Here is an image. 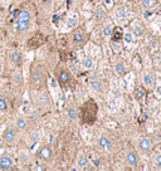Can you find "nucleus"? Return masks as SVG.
I'll list each match as a JSON object with an SVG mask.
<instances>
[{
	"label": "nucleus",
	"instance_id": "obj_1",
	"mask_svg": "<svg viewBox=\"0 0 161 171\" xmlns=\"http://www.w3.org/2000/svg\"><path fill=\"white\" fill-rule=\"evenodd\" d=\"M45 82V72L40 64H35L30 72V83L34 88L39 89Z\"/></svg>",
	"mask_w": 161,
	"mask_h": 171
},
{
	"label": "nucleus",
	"instance_id": "obj_2",
	"mask_svg": "<svg viewBox=\"0 0 161 171\" xmlns=\"http://www.w3.org/2000/svg\"><path fill=\"white\" fill-rule=\"evenodd\" d=\"M82 118L83 122L92 125L97 118V104L93 101H88L82 107Z\"/></svg>",
	"mask_w": 161,
	"mask_h": 171
},
{
	"label": "nucleus",
	"instance_id": "obj_3",
	"mask_svg": "<svg viewBox=\"0 0 161 171\" xmlns=\"http://www.w3.org/2000/svg\"><path fill=\"white\" fill-rule=\"evenodd\" d=\"M125 162L130 166V167H137L140 164V157L139 154L133 150H128L125 154Z\"/></svg>",
	"mask_w": 161,
	"mask_h": 171
},
{
	"label": "nucleus",
	"instance_id": "obj_4",
	"mask_svg": "<svg viewBox=\"0 0 161 171\" xmlns=\"http://www.w3.org/2000/svg\"><path fill=\"white\" fill-rule=\"evenodd\" d=\"M18 134H17V130L14 127H6L4 134H3V141L8 145H11L17 141Z\"/></svg>",
	"mask_w": 161,
	"mask_h": 171
},
{
	"label": "nucleus",
	"instance_id": "obj_5",
	"mask_svg": "<svg viewBox=\"0 0 161 171\" xmlns=\"http://www.w3.org/2000/svg\"><path fill=\"white\" fill-rule=\"evenodd\" d=\"M137 146H139V150L143 154H149L151 152L152 150V142L149 137H141L139 140V143H137Z\"/></svg>",
	"mask_w": 161,
	"mask_h": 171
},
{
	"label": "nucleus",
	"instance_id": "obj_6",
	"mask_svg": "<svg viewBox=\"0 0 161 171\" xmlns=\"http://www.w3.org/2000/svg\"><path fill=\"white\" fill-rule=\"evenodd\" d=\"M14 166V161L9 155L0 156V171H10Z\"/></svg>",
	"mask_w": 161,
	"mask_h": 171
},
{
	"label": "nucleus",
	"instance_id": "obj_7",
	"mask_svg": "<svg viewBox=\"0 0 161 171\" xmlns=\"http://www.w3.org/2000/svg\"><path fill=\"white\" fill-rule=\"evenodd\" d=\"M38 157L43 161H49L53 157V150L49 145H44V146L40 147L39 152H38Z\"/></svg>",
	"mask_w": 161,
	"mask_h": 171
},
{
	"label": "nucleus",
	"instance_id": "obj_8",
	"mask_svg": "<svg viewBox=\"0 0 161 171\" xmlns=\"http://www.w3.org/2000/svg\"><path fill=\"white\" fill-rule=\"evenodd\" d=\"M69 81H71L69 71L65 69V68L59 69V72H58V82H59V84L64 87V86H67V84L69 83Z\"/></svg>",
	"mask_w": 161,
	"mask_h": 171
},
{
	"label": "nucleus",
	"instance_id": "obj_9",
	"mask_svg": "<svg viewBox=\"0 0 161 171\" xmlns=\"http://www.w3.org/2000/svg\"><path fill=\"white\" fill-rule=\"evenodd\" d=\"M97 142H98V146L101 149H103L104 151H110L111 147H112V143H111L110 138L106 137V136H100L98 140H97Z\"/></svg>",
	"mask_w": 161,
	"mask_h": 171
},
{
	"label": "nucleus",
	"instance_id": "obj_10",
	"mask_svg": "<svg viewBox=\"0 0 161 171\" xmlns=\"http://www.w3.org/2000/svg\"><path fill=\"white\" fill-rule=\"evenodd\" d=\"M78 21H79V18L76 13H71L67 18V28L68 29H72V28H76L78 25Z\"/></svg>",
	"mask_w": 161,
	"mask_h": 171
},
{
	"label": "nucleus",
	"instance_id": "obj_11",
	"mask_svg": "<svg viewBox=\"0 0 161 171\" xmlns=\"http://www.w3.org/2000/svg\"><path fill=\"white\" fill-rule=\"evenodd\" d=\"M89 165V159H88V156L84 155V154H78L77 156V166L80 167V169H84Z\"/></svg>",
	"mask_w": 161,
	"mask_h": 171
},
{
	"label": "nucleus",
	"instance_id": "obj_12",
	"mask_svg": "<svg viewBox=\"0 0 161 171\" xmlns=\"http://www.w3.org/2000/svg\"><path fill=\"white\" fill-rule=\"evenodd\" d=\"M142 83L145 87L147 88H150L154 86V77L150 72H143L142 73Z\"/></svg>",
	"mask_w": 161,
	"mask_h": 171
},
{
	"label": "nucleus",
	"instance_id": "obj_13",
	"mask_svg": "<svg viewBox=\"0 0 161 171\" xmlns=\"http://www.w3.org/2000/svg\"><path fill=\"white\" fill-rule=\"evenodd\" d=\"M10 62L14 64V65H19L23 62L22 54L19 53V52H13V53L10 54Z\"/></svg>",
	"mask_w": 161,
	"mask_h": 171
},
{
	"label": "nucleus",
	"instance_id": "obj_14",
	"mask_svg": "<svg viewBox=\"0 0 161 171\" xmlns=\"http://www.w3.org/2000/svg\"><path fill=\"white\" fill-rule=\"evenodd\" d=\"M28 28H29V20H20V19H18V21H17V30L19 33L25 32Z\"/></svg>",
	"mask_w": 161,
	"mask_h": 171
},
{
	"label": "nucleus",
	"instance_id": "obj_15",
	"mask_svg": "<svg viewBox=\"0 0 161 171\" xmlns=\"http://www.w3.org/2000/svg\"><path fill=\"white\" fill-rule=\"evenodd\" d=\"M38 104L39 106H45V104H49V96L45 93V92H43V93H40L39 97H38Z\"/></svg>",
	"mask_w": 161,
	"mask_h": 171
},
{
	"label": "nucleus",
	"instance_id": "obj_16",
	"mask_svg": "<svg viewBox=\"0 0 161 171\" xmlns=\"http://www.w3.org/2000/svg\"><path fill=\"white\" fill-rule=\"evenodd\" d=\"M89 88L95 92H101L102 91V83L98 80H91L89 82Z\"/></svg>",
	"mask_w": 161,
	"mask_h": 171
},
{
	"label": "nucleus",
	"instance_id": "obj_17",
	"mask_svg": "<svg viewBox=\"0 0 161 171\" xmlns=\"http://www.w3.org/2000/svg\"><path fill=\"white\" fill-rule=\"evenodd\" d=\"M15 126L18 130H25L26 126H28V122H26V120L24 117H18L15 120Z\"/></svg>",
	"mask_w": 161,
	"mask_h": 171
},
{
	"label": "nucleus",
	"instance_id": "obj_18",
	"mask_svg": "<svg viewBox=\"0 0 161 171\" xmlns=\"http://www.w3.org/2000/svg\"><path fill=\"white\" fill-rule=\"evenodd\" d=\"M39 141V132L38 131H32V132L28 135V142L30 145H35Z\"/></svg>",
	"mask_w": 161,
	"mask_h": 171
},
{
	"label": "nucleus",
	"instance_id": "obj_19",
	"mask_svg": "<svg viewBox=\"0 0 161 171\" xmlns=\"http://www.w3.org/2000/svg\"><path fill=\"white\" fill-rule=\"evenodd\" d=\"M19 161L23 164V165H28L30 162V156L28 152H25V151H22L19 154Z\"/></svg>",
	"mask_w": 161,
	"mask_h": 171
},
{
	"label": "nucleus",
	"instance_id": "obj_20",
	"mask_svg": "<svg viewBox=\"0 0 161 171\" xmlns=\"http://www.w3.org/2000/svg\"><path fill=\"white\" fill-rule=\"evenodd\" d=\"M115 72H116V74H118V76H124V74L126 73V67H125V64L121 63V62L116 63V64H115Z\"/></svg>",
	"mask_w": 161,
	"mask_h": 171
},
{
	"label": "nucleus",
	"instance_id": "obj_21",
	"mask_svg": "<svg viewBox=\"0 0 161 171\" xmlns=\"http://www.w3.org/2000/svg\"><path fill=\"white\" fill-rule=\"evenodd\" d=\"M82 64H83V68L84 69H92L93 67H95V60H93L91 57H86L84 59H83V62H82Z\"/></svg>",
	"mask_w": 161,
	"mask_h": 171
},
{
	"label": "nucleus",
	"instance_id": "obj_22",
	"mask_svg": "<svg viewBox=\"0 0 161 171\" xmlns=\"http://www.w3.org/2000/svg\"><path fill=\"white\" fill-rule=\"evenodd\" d=\"M132 35L136 37V38H140L143 35V29L140 27L139 24H133V28H132Z\"/></svg>",
	"mask_w": 161,
	"mask_h": 171
},
{
	"label": "nucleus",
	"instance_id": "obj_23",
	"mask_svg": "<svg viewBox=\"0 0 161 171\" xmlns=\"http://www.w3.org/2000/svg\"><path fill=\"white\" fill-rule=\"evenodd\" d=\"M133 96H135L136 101L141 102V101L145 98V92H143V89H142V88H136V89H135V92H133Z\"/></svg>",
	"mask_w": 161,
	"mask_h": 171
},
{
	"label": "nucleus",
	"instance_id": "obj_24",
	"mask_svg": "<svg viewBox=\"0 0 161 171\" xmlns=\"http://www.w3.org/2000/svg\"><path fill=\"white\" fill-rule=\"evenodd\" d=\"M73 42L76 44H80L83 42V34L80 33V32H76L74 35H73Z\"/></svg>",
	"mask_w": 161,
	"mask_h": 171
},
{
	"label": "nucleus",
	"instance_id": "obj_25",
	"mask_svg": "<svg viewBox=\"0 0 161 171\" xmlns=\"http://www.w3.org/2000/svg\"><path fill=\"white\" fill-rule=\"evenodd\" d=\"M18 19H20V20H30V14H29V11L22 10V11L19 13V15H18Z\"/></svg>",
	"mask_w": 161,
	"mask_h": 171
},
{
	"label": "nucleus",
	"instance_id": "obj_26",
	"mask_svg": "<svg viewBox=\"0 0 161 171\" xmlns=\"http://www.w3.org/2000/svg\"><path fill=\"white\" fill-rule=\"evenodd\" d=\"M112 32H113V28L111 27L110 24H106L103 27V35L104 37H111L112 35Z\"/></svg>",
	"mask_w": 161,
	"mask_h": 171
},
{
	"label": "nucleus",
	"instance_id": "obj_27",
	"mask_svg": "<svg viewBox=\"0 0 161 171\" xmlns=\"http://www.w3.org/2000/svg\"><path fill=\"white\" fill-rule=\"evenodd\" d=\"M13 81H14V83L17 84H20L23 82V76L20 72H15L14 74H13Z\"/></svg>",
	"mask_w": 161,
	"mask_h": 171
},
{
	"label": "nucleus",
	"instance_id": "obj_28",
	"mask_svg": "<svg viewBox=\"0 0 161 171\" xmlns=\"http://www.w3.org/2000/svg\"><path fill=\"white\" fill-rule=\"evenodd\" d=\"M124 41H125L126 44H131L133 42V35H132V33H125L124 34Z\"/></svg>",
	"mask_w": 161,
	"mask_h": 171
},
{
	"label": "nucleus",
	"instance_id": "obj_29",
	"mask_svg": "<svg viewBox=\"0 0 161 171\" xmlns=\"http://www.w3.org/2000/svg\"><path fill=\"white\" fill-rule=\"evenodd\" d=\"M8 110V102L5 98H0V112H5Z\"/></svg>",
	"mask_w": 161,
	"mask_h": 171
},
{
	"label": "nucleus",
	"instance_id": "obj_30",
	"mask_svg": "<svg viewBox=\"0 0 161 171\" xmlns=\"http://www.w3.org/2000/svg\"><path fill=\"white\" fill-rule=\"evenodd\" d=\"M68 117L71 118V120H77V117H78V113H77V111H76V108H69L68 110Z\"/></svg>",
	"mask_w": 161,
	"mask_h": 171
},
{
	"label": "nucleus",
	"instance_id": "obj_31",
	"mask_svg": "<svg viewBox=\"0 0 161 171\" xmlns=\"http://www.w3.org/2000/svg\"><path fill=\"white\" fill-rule=\"evenodd\" d=\"M126 14H127L126 8H124V6L118 8V10H117V17H118V18H125V17H126Z\"/></svg>",
	"mask_w": 161,
	"mask_h": 171
},
{
	"label": "nucleus",
	"instance_id": "obj_32",
	"mask_svg": "<svg viewBox=\"0 0 161 171\" xmlns=\"http://www.w3.org/2000/svg\"><path fill=\"white\" fill-rule=\"evenodd\" d=\"M112 34H115V37H113V41H116V42H118V39H120V37L122 35V30H121V28H116L113 32H112Z\"/></svg>",
	"mask_w": 161,
	"mask_h": 171
},
{
	"label": "nucleus",
	"instance_id": "obj_33",
	"mask_svg": "<svg viewBox=\"0 0 161 171\" xmlns=\"http://www.w3.org/2000/svg\"><path fill=\"white\" fill-rule=\"evenodd\" d=\"M111 47H112V49H113L115 52H120V50H121V45H120V43L116 42V41H112V42H111Z\"/></svg>",
	"mask_w": 161,
	"mask_h": 171
},
{
	"label": "nucleus",
	"instance_id": "obj_34",
	"mask_svg": "<svg viewBox=\"0 0 161 171\" xmlns=\"http://www.w3.org/2000/svg\"><path fill=\"white\" fill-rule=\"evenodd\" d=\"M154 164H155L157 167H160V169H161V154L156 155V157L154 159Z\"/></svg>",
	"mask_w": 161,
	"mask_h": 171
},
{
	"label": "nucleus",
	"instance_id": "obj_35",
	"mask_svg": "<svg viewBox=\"0 0 161 171\" xmlns=\"http://www.w3.org/2000/svg\"><path fill=\"white\" fill-rule=\"evenodd\" d=\"M48 142H49V146L52 147V146H56V138H54V136L53 135H49L48 136Z\"/></svg>",
	"mask_w": 161,
	"mask_h": 171
},
{
	"label": "nucleus",
	"instance_id": "obj_36",
	"mask_svg": "<svg viewBox=\"0 0 161 171\" xmlns=\"http://www.w3.org/2000/svg\"><path fill=\"white\" fill-rule=\"evenodd\" d=\"M103 8L102 6H100V8H97V10H96V18H102V15H103Z\"/></svg>",
	"mask_w": 161,
	"mask_h": 171
},
{
	"label": "nucleus",
	"instance_id": "obj_37",
	"mask_svg": "<svg viewBox=\"0 0 161 171\" xmlns=\"http://www.w3.org/2000/svg\"><path fill=\"white\" fill-rule=\"evenodd\" d=\"M34 171H45V169L40 165V164H35L34 165Z\"/></svg>",
	"mask_w": 161,
	"mask_h": 171
},
{
	"label": "nucleus",
	"instance_id": "obj_38",
	"mask_svg": "<svg viewBox=\"0 0 161 171\" xmlns=\"http://www.w3.org/2000/svg\"><path fill=\"white\" fill-rule=\"evenodd\" d=\"M155 95L157 98H161V86H157L155 89Z\"/></svg>",
	"mask_w": 161,
	"mask_h": 171
},
{
	"label": "nucleus",
	"instance_id": "obj_39",
	"mask_svg": "<svg viewBox=\"0 0 161 171\" xmlns=\"http://www.w3.org/2000/svg\"><path fill=\"white\" fill-rule=\"evenodd\" d=\"M82 171H96V167H95V166H92V165H88L87 167L82 169Z\"/></svg>",
	"mask_w": 161,
	"mask_h": 171
},
{
	"label": "nucleus",
	"instance_id": "obj_40",
	"mask_svg": "<svg viewBox=\"0 0 161 171\" xmlns=\"http://www.w3.org/2000/svg\"><path fill=\"white\" fill-rule=\"evenodd\" d=\"M142 5H143L145 8L151 6V0H142Z\"/></svg>",
	"mask_w": 161,
	"mask_h": 171
},
{
	"label": "nucleus",
	"instance_id": "obj_41",
	"mask_svg": "<svg viewBox=\"0 0 161 171\" xmlns=\"http://www.w3.org/2000/svg\"><path fill=\"white\" fill-rule=\"evenodd\" d=\"M151 15V13L150 11H145V14H143V18H149Z\"/></svg>",
	"mask_w": 161,
	"mask_h": 171
},
{
	"label": "nucleus",
	"instance_id": "obj_42",
	"mask_svg": "<svg viewBox=\"0 0 161 171\" xmlns=\"http://www.w3.org/2000/svg\"><path fill=\"white\" fill-rule=\"evenodd\" d=\"M104 4H107V6H111V5H112L111 0H106V3H104Z\"/></svg>",
	"mask_w": 161,
	"mask_h": 171
},
{
	"label": "nucleus",
	"instance_id": "obj_43",
	"mask_svg": "<svg viewBox=\"0 0 161 171\" xmlns=\"http://www.w3.org/2000/svg\"><path fill=\"white\" fill-rule=\"evenodd\" d=\"M100 171H111V170H110L108 167H102V169H101Z\"/></svg>",
	"mask_w": 161,
	"mask_h": 171
},
{
	"label": "nucleus",
	"instance_id": "obj_44",
	"mask_svg": "<svg viewBox=\"0 0 161 171\" xmlns=\"http://www.w3.org/2000/svg\"><path fill=\"white\" fill-rule=\"evenodd\" d=\"M71 171H78V169H77V167H76V166H73V167H72V169H71Z\"/></svg>",
	"mask_w": 161,
	"mask_h": 171
},
{
	"label": "nucleus",
	"instance_id": "obj_45",
	"mask_svg": "<svg viewBox=\"0 0 161 171\" xmlns=\"http://www.w3.org/2000/svg\"><path fill=\"white\" fill-rule=\"evenodd\" d=\"M10 171H20V170H19V169H17V167H15V169H11V170H10Z\"/></svg>",
	"mask_w": 161,
	"mask_h": 171
},
{
	"label": "nucleus",
	"instance_id": "obj_46",
	"mask_svg": "<svg viewBox=\"0 0 161 171\" xmlns=\"http://www.w3.org/2000/svg\"><path fill=\"white\" fill-rule=\"evenodd\" d=\"M159 108H160V111H161V101H160V104H159Z\"/></svg>",
	"mask_w": 161,
	"mask_h": 171
},
{
	"label": "nucleus",
	"instance_id": "obj_47",
	"mask_svg": "<svg viewBox=\"0 0 161 171\" xmlns=\"http://www.w3.org/2000/svg\"><path fill=\"white\" fill-rule=\"evenodd\" d=\"M58 171H65V170H64V169H59Z\"/></svg>",
	"mask_w": 161,
	"mask_h": 171
},
{
	"label": "nucleus",
	"instance_id": "obj_48",
	"mask_svg": "<svg viewBox=\"0 0 161 171\" xmlns=\"http://www.w3.org/2000/svg\"><path fill=\"white\" fill-rule=\"evenodd\" d=\"M160 2H161V0H160Z\"/></svg>",
	"mask_w": 161,
	"mask_h": 171
}]
</instances>
